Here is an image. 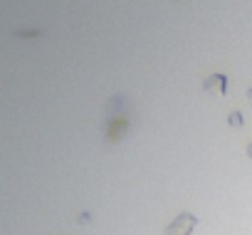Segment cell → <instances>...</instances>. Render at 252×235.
Wrapping results in <instances>:
<instances>
[{
	"label": "cell",
	"instance_id": "1",
	"mask_svg": "<svg viewBox=\"0 0 252 235\" xmlns=\"http://www.w3.org/2000/svg\"><path fill=\"white\" fill-rule=\"evenodd\" d=\"M195 223H198V218L193 213H181V215H176L173 223L166 225L163 235H190L193 228H195Z\"/></svg>",
	"mask_w": 252,
	"mask_h": 235
},
{
	"label": "cell",
	"instance_id": "2",
	"mask_svg": "<svg viewBox=\"0 0 252 235\" xmlns=\"http://www.w3.org/2000/svg\"><path fill=\"white\" fill-rule=\"evenodd\" d=\"M203 87H205L208 94L225 97V92H227V79H225V74H210V77L203 82Z\"/></svg>",
	"mask_w": 252,
	"mask_h": 235
},
{
	"label": "cell",
	"instance_id": "3",
	"mask_svg": "<svg viewBox=\"0 0 252 235\" xmlns=\"http://www.w3.org/2000/svg\"><path fill=\"white\" fill-rule=\"evenodd\" d=\"M227 124H230V127H242V114H240V111H232V114L227 116Z\"/></svg>",
	"mask_w": 252,
	"mask_h": 235
},
{
	"label": "cell",
	"instance_id": "4",
	"mask_svg": "<svg viewBox=\"0 0 252 235\" xmlns=\"http://www.w3.org/2000/svg\"><path fill=\"white\" fill-rule=\"evenodd\" d=\"M247 156H250V159H252V141H250V144H247Z\"/></svg>",
	"mask_w": 252,
	"mask_h": 235
},
{
	"label": "cell",
	"instance_id": "5",
	"mask_svg": "<svg viewBox=\"0 0 252 235\" xmlns=\"http://www.w3.org/2000/svg\"><path fill=\"white\" fill-rule=\"evenodd\" d=\"M247 99H250V101H252V89H247Z\"/></svg>",
	"mask_w": 252,
	"mask_h": 235
}]
</instances>
